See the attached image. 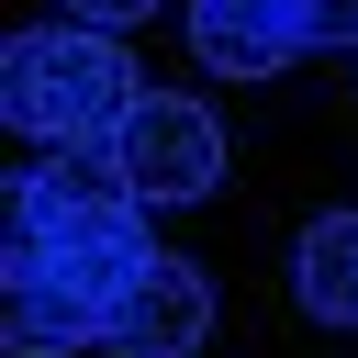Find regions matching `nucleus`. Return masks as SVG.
<instances>
[{
	"label": "nucleus",
	"mask_w": 358,
	"mask_h": 358,
	"mask_svg": "<svg viewBox=\"0 0 358 358\" xmlns=\"http://www.w3.org/2000/svg\"><path fill=\"white\" fill-rule=\"evenodd\" d=\"M11 257L78 280V291L112 313V291H123L157 246H145V201L123 190V168H112L101 145H56L45 168L11 179Z\"/></svg>",
	"instance_id": "1"
},
{
	"label": "nucleus",
	"mask_w": 358,
	"mask_h": 358,
	"mask_svg": "<svg viewBox=\"0 0 358 358\" xmlns=\"http://www.w3.org/2000/svg\"><path fill=\"white\" fill-rule=\"evenodd\" d=\"M145 101V78H134V56H123V34H101V22H34V34H11V56H0V112L34 134V145H112V123Z\"/></svg>",
	"instance_id": "2"
},
{
	"label": "nucleus",
	"mask_w": 358,
	"mask_h": 358,
	"mask_svg": "<svg viewBox=\"0 0 358 358\" xmlns=\"http://www.w3.org/2000/svg\"><path fill=\"white\" fill-rule=\"evenodd\" d=\"M112 168H123V190L157 213V201H201L213 179H224V123L190 101V90H145L123 123H112V145H101Z\"/></svg>",
	"instance_id": "3"
},
{
	"label": "nucleus",
	"mask_w": 358,
	"mask_h": 358,
	"mask_svg": "<svg viewBox=\"0 0 358 358\" xmlns=\"http://www.w3.org/2000/svg\"><path fill=\"white\" fill-rule=\"evenodd\" d=\"M101 347H112V358H201V347H213V280H201L190 257L157 246V257L112 291Z\"/></svg>",
	"instance_id": "4"
},
{
	"label": "nucleus",
	"mask_w": 358,
	"mask_h": 358,
	"mask_svg": "<svg viewBox=\"0 0 358 358\" xmlns=\"http://www.w3.org/2000/svg\"><path fill=\"white\" fill-rule=\"evenodd\" d=\"M0 347L11 358H78V347H101V302L78 291V280H56V268H0Z\"/></svg>",
	"instance_id": "5"
},
{
	"label": "nucleus",
	"mask_w": 358,
	"mask_h": 358,
	"mask_svg": "<svg viewBox=\"0 0 358 358\" xmlns=\"http://www.w3.org/2000/svg\"><path fill=\"white\" fill-rule=\"evenodd\" d=\"M190 56L213 78H268L302 56V22H291V0H190Z\"/></svg>",
	"instance_id": "6"
},
{
	"label": "nucleus",
	"mask_w": 358,
	"mask_h": 358,
	"mask_svg": "<svg viewBox=\"0 0 358 358\" xmlns=\"http://www.w3.org/2000/svg\"><path fill=\"white\" fill-rule=\"evenodd\" d=\"M291 291L313 324H358V213H313L291 246Z\"/></svg>",
	"instance_id": "7"
},
{
	"label": "nucleus",
	"mask_w": 358,
	"mask_h": 358,
	"mask_svg": "<svg viewBox=\"0 0 358 358\" xmlns=\"http://www.w3.org/2000/svg\"><path fill=\"white\" fill-rule=\"evenodd\" d=\"M291 22H302V45H358V0H291Z\"/></svg>",
	"instance_id": "8"
},
{
	"label": "nucleus",
	"mask_w": 358,
	"mask_h": 358,
	"mask_svg": "<svg viewBox=\"0 0 358 358\" xmlns=\"http://www.w3.org/2000/svg\"><path fill=\"white\" fill-rule=\"evenodd\" d=\"M157 0H67V22H101V34H123V22H145Z\"/></svg>",
	"instance_id": "9"
}]
</instances>
